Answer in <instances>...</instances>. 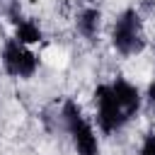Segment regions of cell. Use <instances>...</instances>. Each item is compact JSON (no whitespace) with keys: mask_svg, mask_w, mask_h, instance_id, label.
<instances>
[{"mask_svg":"<svg viewBox=\"0 0 155 155\" xmlns=\"http://www.w3.org/2000/svg\"><path fill=\"white\" fill-rule=\"evenodd\" d=\"M85 2H90V5H94V2H97V0H85Z\"/></svg>","mask_w":155,"mask_h":155,"instance_id":"11","label":"cell"},{"mask_svg":"<svg viewBox=\"0 0 155 155\" xmlns=\"http://www.w3.org/2000/svg\"><path fill=\"white\" fill-rule=\"evenodd\" d=\"M111 46L121 56H138L140 51H145L148 39H145L140 12L136 7H126L116 15L111 27Z\"/></svg>","mask_w":155,"mask_h":155,"instance_id":"2","label":"cell"},{"mask_svg":"<svg viewBox=\"0 0 155 155\" xmlns=\"http://www.w3.org/2000/svg\"><path fill=\"white\" fill-rule=\"evenodd\" d=\"M138 155H155V133H145Z\"/></svg>","mask_w":155,"mask_h":155,"instance_id":"8","label":"cell"},{"mask_svg":"<svg viewBox=\"0 0 155 155\" xmlns=\"http://www.w3.org/2000/svg\"><path fill=\"white\" fill-rule=\"evenodd\" d=\"M94 107H97V128L102 133H116L128 119L124 114V109L119 107L116 97H114V90L109 82H102L94 87Z\"/></svg>","mask_w":155,"mask_h":155,"instance_id":"3","label":"cell"},{"mask_svg":"<svg viewBox=\"0 0 155 155\" xmlns=\"http://www.w3.org/2000/svg\"><path fill=\"white\" fill-rule=\"evenodd\" d=\"M109 85H111V90H114V97H116L119 107L124 109L126 119L131 121V119L140 111V104H143V94H140V90H138L133 82H128L126 78H116V80L109 82Z\"/></svg>","mask_w":155,"mask_h":155,"instance_id":"5","label":"cell"},{"mask_svg":"<svg viewBox=\"0 0 155 155\" xmlns=\"http://www.w3.org/2000/svg\"><path fill=\"white\" fill-rule=\"evenodd\" d=\"M58 121L63 131L70 136L78 155H99V140L92 124L82 116V109L75 99H65L58 109Z\"/></svg>","mask_w":155,"mask_h":155,"instance_id":"1","label":"cell"},{"mask_svg":"<svg viewBox=\"0 0 155 155\" xmlns=\"http://www.w3.org/2000/svg\"><path fill=\"white\" fill-rule=\"evenodd\" d=\"M7 19L12 22V24H19L24 17H22V10H19V2L15 0V2H10V7H7Z\"/></svg>","mask_w":155,"mask_h":155,"instance_id":"9","label":"cell"},{"mask_svg":"<svg viewBox=\"0 0 155 155\" xmlns=\"http://www.w3.org/2000/svg\"><path fill=\"white\" fill-rule=\"evenodd\" d=\"M99 27H102V12L94 7V5H87L78 12L75 17V29L80 36H85L87 41H94L97 34H99Z\"/></svg>","mask_w":155,"mask_h":155,"instance_id":"6","label":"cell"},{"mask_svg":"<svg viewBox=\"0 0 155 155\" xmlns=\"http://www.w3.org/2000/svg\"><path fill=\"white\" fill-rule=\"evenodd\" d=\"M0 61H2V70L10 78H22V80H29L39 68V56L29 46L19 44L17 39H7L5 41Z\"/></svg>","mask_w":155,"mask_h":155,"instance_id":"4","label":"cell"},{"mask_svg":"<svg viewBox=\"0 0 155 155\" xmlns=\"http://www.w3.org/2000/svg\"><path fill=\"white\" fill-rule=\"evenodd\" d=\"M41 29H39V24L34 22V19H22L19 24H15V36L12 39H17L19 44H24V46H31V44H39L41 41Z\"/></svg>","mask_w":155,"mask_h":155,"instance_id":"7","label":"cell"},{"mask_svg":"<svg viewBox=\"0 0 155 155\" xmlns=\"http://www.w3.org/2000/svg\"><path fill=\"white\" fill-rule=\"evenodd\" d=\"M143 99H145L148 109L155 114V80H150V85L145 87V94H143Z\"/></svg>","mask_w":155,"mask_h":155,"instance_id":"10","label":"cell"}]
</instances>
